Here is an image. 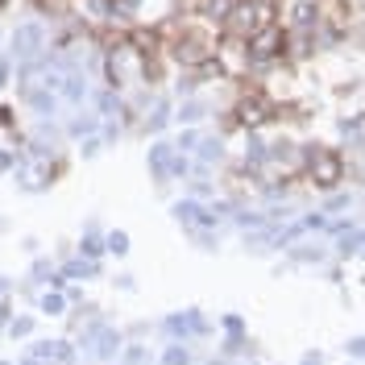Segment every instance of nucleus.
<instances>
[{"label":"nucleus","mask_w":365,"mask_h":365,"mask_svg":"<svg viewBox=\"0 0 365 365\" xmlns=\"http://www.w3.org/2000/svg\"><path fill=\"white\" fill-rule=\"evenodd\" d=\"M170 50H175V58H179L182 67H200L207 58H216V38L204 25H182V34L175 38Z\"/></svg>","instance_id":"f257e3e1"},{"label":"nucleus","mask_w":365,"mask_h":365,"mask_svg":"<svg viewBox=\"0 0 365 365\" xmlns=\"http://www.w3.org/2000/svg\"><path fill=\"white\" fill-rule=\"evenodd\" d=\"M278 50H287V34L278 25H266V29H257L250 38V58H257V63L278 58Z\"/></svg>","instance_id":"f03ea898"},{"label":"nucleus","mask_w":365,"mask_h":365,"mask_svg":"<svg viewBox=\"0 0 365 365\" xmlns=\"http://www.w3.org/2000/svg\"><path fill=\"white\" fill-rule=\"evenodd\" d=\"M312 175H316V182L319 187H332V182L341 179V162L332 158V154H312Z\"/></svg>","instance_id":"7ed1b4c3"},{"label":"nucleus","mask_w":365,"mask_h":365,"mask_svg":"<svg viewBox=\"0 0 365 365\" xmlns=\"http://www.w3.org/2000/svg\"><path fill=\"white\" fill-rule=\"evenodd\" d=\"M266 116H270V100H266L262 91H253L250 100L241 104V125H262Z\"/></svg>","instance_id":"20e7f679"}]
</instances>
